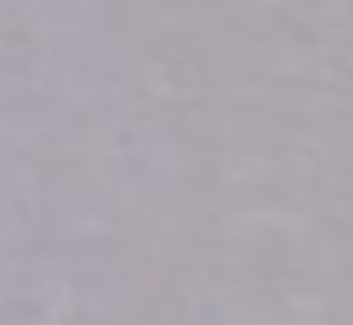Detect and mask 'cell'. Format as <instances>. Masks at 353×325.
Segmentation results:
<instances>
[]
</instances>
